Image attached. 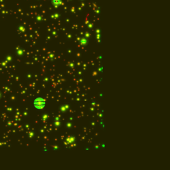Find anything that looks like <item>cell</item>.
Returning a JSON list of instances; mask_svg holds the SVG:
<instances>
[{"label":"cell","instance_id":"cell-1","mask_svg":"<svg viewBox=\"0 0 170 170\" xmlns=\"http://www.w3.org/2000/svg\"><path fill=\"white\" fill-rule=\"evenodd\" d=\"M33 105L35 108L38 110L43 109L45 105H46V102L45 100L42 97H37L35 99L33 102Z\"/></svg>","mask_w":170,"mask_h":170},{"label":"cell","instance_id":"cell-2","mask_svg":"<svg viewBox=\"0 0 170 170\" xmlns=\"http://www.w3.org/2000/svg\"><path fill=\"white\" fill-rule=\"evenodd\" d=\"M62 3L61 0H52V3L55 6H60Z\"/></svg>","mask_w":170,"mask_h":170}]
</instances>
